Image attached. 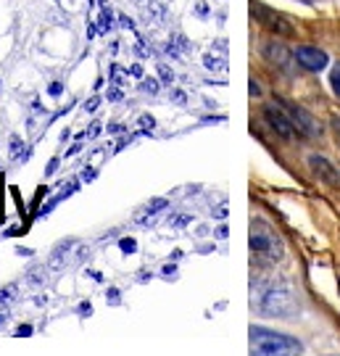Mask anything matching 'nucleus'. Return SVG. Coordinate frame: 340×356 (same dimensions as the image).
<instances>
[{
  "mask_svg": "<svg viewBox=\"0 0 340 356\" xmlns=\"http://www.w3.org/2000/svg\"><path fill=\"white\" fill-rule=\"evenodd\" d=\"M301 341L282 335V332H272L264 327H251V351L261 356L272 354H293V351H301Z\"/></svg>",
  "mask_w": 340,
  "mask_h": 356,
  "instance_id": "nucleus-1",
  "label": "nucleus"
},
{
  "mask_svg": "<svg viewBox=\"0 0 340 356\" xmlns=\"http://www.w3.org/2000/svg\"><path fill=\"white\" fill-rule=\"evenodd\" d=\"M251 251L253 256H259L261 261H269V264H275L282 259V243L280 238L272 232V229L266 227L264 222H253L251 227Z\"/></svg>",
  "mask_w": 340,
  "mask_h": 356,
  "instance_id": "nucleus-2",
  "label": "nucleus"
},
{
  "mask_svg": "<svg viewBox=\"0 0 340 356\" xmlns=\"http://www.w3.org/2000/svg\"><path fill=\"white\" fill-rule=\"evenodd\" d=\"M261 312L269 317H293L296 312V298L288 285H272L261 296Z\"/></svg>",
  "mask_w": 340,
  "mask_h": 356,
  "instance_id": "nucleus-3",
  "label": "nucleus"
},
{
  "mask_svg": "<svg viewBox=\"0 0 340 356\" xmlns=\"http://www.w3.org/2000/svg\"><path fill=\"white\" fill-rule=\"evenodd\" d=\"M275 101L285 108V114L290 116V122H293V127H296V135H301V138H319L322 135V124L314 119V114H309L303 106H296L293 101L288 98H275Z\"/></svg>",
  "mask_w": 340,
  "mask_h": 356,
  "instance_id": "nucleus-4",
  "label": "nucleus"
},
{
  "mask_svg": "<svg viewBox=\"0 0 340 356\" xmlns=\"http://www.w3.org/2000/svg\"><path fill=\"white\" fill-rule=\"evenodd\" d=\"M251 13L266 26V29H269V32H275L277 38H293V35H296V29H293V24H290L285 16L269 11V8H264V6H256V3H253Z\"/></svg>",
  "mask_w": 340,
  "mask_h": 356,
  "instance_id": "nucleus-5",
  "label": "nucleus"
},
{
  "mask_svg": "<svg viewBox=\"0 0 340 356\" xmlns=\"http://www.w3.org/2000/svg\"><path fill=\"white\" fill-rule=\"evenodd\" d=\"M264 119L269 122V127L275 129L280 138L290 140V138L296 135V127H293L290 116L285 114V108H282L280 103H275V106H264Z\"/></svg>",
  "mask_w": 340,
  "mask_h": 356,
  "instance_id": "nucleus-6",
  "label": "nucleus"
},
{
  "mask_svg": "<svg viewBox=\"0 0 340 356\" xmlns=\"http://www.w3.org/2000/svg\"><path fill=\"white\" fill-rule=\"evenodd\" d=\"M293 58L298 61V66H303L306 72H322L325 66H327V53L314 48V45H301V48H296L293 53Z\"/></svg>",
  "mask_w": 340,
  "mask_h": 356,
  "instance_id": "nucleus-7",
  "label": "nucleus"
},
{
  "mask_svg": "<svg viewBox=\"0 0 340 356\" xmlns=\"http://www.w3.org/2000/svg\"><path fill=\"white\" fill-rule=\"evenodd\" d=\"M309 164H311V169H314L316 177L325 179V182H327V185H332V188H340V172L330 164L327 159H322V156H311V159H309Z\"/></svg>",
  "mask_w": 340,
  "mask_h": 356,
  "instance_id": "nucleus-8",
  "label": "nucleus"
},
{
  "mask_svg": "<svg viewBox=\"0 0 340 356\" xmlns=\"http://www.w3.org/2000/svg\"><path fill=\"white\" fill-rule=\"evenodd\" d=\"M264 56H266V61H269V64L280 66V69H288L290 56H293V53H290L288 48L282 45V42H277V40H272V42H266Z\"/></svg>",
  "mask_w": 340,
  "mask_h": 356,
  "instance_id": "nucleus-9",
  "label": "nucleus"
},
{
  "mask_svg": "<svg viewBox=\"0 0 340 356\" xmlns=\"http://www.w3.org/2000/svg\"><path fill=\"white\" fill-rule=\"evenodd\" d=\"M76 245L74 238H69V241H61L56 248H53L51 259H48V269L51 272H58V269L66 267V259H69V254H72V248Z\"/></svg>",
  "mask_w": 340,
  "mask_h": 356,
  "instance_id": "nucleus-10",
  "label": "nucleus"
},
{
  "mask_svg": "<svg viewBox=\"0 0 340 356\" xmlns=\"http://www.w3.org/2000/svg\"><path fill=\"white\" fill-rule=\"evenodd\" d=\"M166 206H169L166 198H153V201H148V204L135 214V222H138V225H151L153 219H156V214H161Z\"/></svg>",
  "mask_w": 340,
  "mask_h": 356,
  "instance_id": "nucleus-11",
  "label": "nucleus"
},
{
  "mask_svg": "<svg viewBox=\"0 0 340 356\" xmlns=\"http://www.w3.org/2000/svg\"><path fill=\"white\" fill-rule=\"evenodd\" d=\"M26 280L32 282V285H45V280H48V267H40V264H35V267L26 272Z\"/></svg>",
  "mask_w": 340,
  "mask_h": 356,
  "instance_id": "nucleus-12",
  "label": "nucleus"
},
{
  "mask_svg": "<svg viewBox=\"0 0 340 356\" xmlns=\"http://www.w3.org/2000/svg\"><path fill=\"white\" fill-rule=\"evenodd\" d=\"M113 26V13L108 8V0H101V32H108Z\"/></svg>",
  "mask_w": 340,
  "mask_h": 356,
  "instance_id": "nucleus-13",
  "label": "nucleus"
},
{
  "mask_svg": "<svg viewBox=\"0 0 340 356\" xmlns=\"http://www.w3.org/2000/svg\"><path fill=\"white\" fill-rule=\"evenodd\" d=\"M203 64L209 66V69H219V72H225V69H227V61H225V58H222V56H214V53H206Z\"/></svg>",
  "mask_w": 340,
  "mask_h": 356,
  "instance_id": "nucleus-14",
  "label": "nucleus"
},
{
  "mask_svg": "<svg viewBox=\"0 0 340 356\" xmlns=\"http://www.w3.org/2000/svg\"><path fill=\"white\" fill-rule=\"evenodd\" d=\"M119 248H122V254H138V241L135 238H122L119 241Z\"/></svg>",
  "mask_w": 340,
  "mask_h": 356,
  "instance_id": "nucleus-15",
  "label": "nucleus"
},
{
  "mask_svg": "<svg viewBox=\"0 0 340 356\" xmlns=\"http://www.w3.org/2000/svg\"><path fill=\"white\" fill-rule=\"evenodd\" d=\"M151 13H153V22L156 24H164L166 22V8L161 3H151Z\"/></svg>",
  "mask_w": 340,
  "mask_h": 356,
  "instance_id": "nucleus-16",
  "label": "nucleus"
},
{
  "mask_svg": "<svg viewBox=\"0 0 340 356\" xmlns=\"http://www.w3.org/2000/svg\"><path fill=\"white\" fill-rule=\"evenodd\" d=\"M111 76H113V85H127V76H129V72H124L122 66H111Z\"/></svg>",
  "mask_w": 340,
  "mask_h": 356,
  "instance_id": "nucleus-17",
  "label": "nucleus"
},
{
  "mask_svg": "<svg viewBox=\"0 0 340 356\" xmlns=\"http://www.w3.org/2000/svg\"><path fill=\"white\" fill-rule=\"evenodd\" d=\"M159 76H161L164 85H172V82H175V72H172L166 64H159Z\"/></svg>",
  "mask_w": 340,
  "mask_h": 356,
  "instance_id": "nucleus-18",
  "label": "nucleus"
},
{
  "mask_svg": "<svg viewBox=\"0 0 340 356\" xmlns=\"http://www.w3.org/2000/svg\"><path fill=\"white\" fill-rule=\"evenodd\" d=\"M22 148H24V143L19 135H11V159H19L22 156Z\"/></svg>",
  "mask_w": 340,
  "mask_h": 356,
  "instance_id": "nucleus-19",
  "label": "nucleus"
},
{
  "mask_svg": "<svg viewBox=\"0 0 340 356\" xmlns=\"http://www.w3.org/2000/svg\"><path fill=\"white\" fill-rule=\"evenodd\" d=\"M140 90H143L145 95H156V92H159V79H145V82L140 85Z\"/></svg>",
  "mask_w": 340,
  "mask_h": 356,
  "instance_id": "nucleus-20",
  "label": "nucleus"
},
{
  "mask_svg": "<svg viewBox=\"0 0 340 356\" xmlns=\"http://www.w3.org/2000/svg\"><path fill=\"white\" fill-rule=\"evenodd\" d=\"M330 85H332L335 95L340 98V64H335V69H332V74H330Z\"/></svg>",
  "mask_w": 340,
  "mask_h": 356,
  "instance_id": "nucleus-21",
  "label": "nucleus"
},
{
  "mask_svg": "<svg viewBox=\"0 0 340 356\" xmlns=\"http://www.w3.org/2000/svg\"><path fill=\"white\" fill-rule=\"evenodd\" d=\"M182 225H190V216H188V214H175V216H169V227H182Z\"/></svg>",
  "mask_w": 340,
  "mask_h": 356,
  "instance_id": "nucleus-22",
  "label": "nucleus"
},
{
  "mask_svg": "<svg viewBox=\"0 0 340 356\" xmlns=\"http://www.w3.org/2000/svg\"><path fill=\"white\" fill-rule=\"evenodd\" d=\"M140 127H143V132H151V129L156 127V119H153L151 114H143L140 116Z\"/></svg>",
  "mask_w": 340,
  "mask_h": 356,
  "instance_id": "nucleus-23",
  "label": "nucleus"
},
{
  "mask_svg": "<svg viewBox=\"0 0 340 356\" xmlns=\"http://www.w3.org/2000/svg\"><path fill=\"white\" fill-rule=\"evenodd\" d=\"M16 296V285H6V288H0V301H8V298H13Z\"/></svg>",
  "mask_w": 340,
  "mask_h": 356,
  "instance_id": "nucleus-24",
  "label": "nucleus"
},
{
  "mask_svg": "<svg viewBox=\"0 0 340 356\" xmlns=\"http://www.w3.org/2000/svg\"><path fill=\"white\" fill-rule=\"evenodd\" d=\"M106 301H108L111 306H119V301H122V298H119V288H108V293H106Z\"/></svg>",
  "mask_w": 340,
  "mask_h": 356,
  "instance_id": "nucleus-25",
  "label": "nucleus"
},
{
  "mask_svg": "<svg viewBox=\"0 0 340 356\" xmlns=\"http://www.w3.org/2000/svg\"><path fill=\"white\" fill-rule=\"evenodd\" d=\"M161 275H164L166 280H175V277H177V267H175V264H164V267H161Z\"/></svg>",
  "mask_w": 340,
  "mask_h": 356,
  "instance_id": "nucleus-26",
  "label": "nucleus"
},
{
  "mask_svg": "<svg viewBox=\"0 0 340 356\" xmlns=\"http://www.w3.org/2000/svg\"><path fill=\"white\" fill-rule=\"evenodd\" d=\"M13 335H16V338H26V335H32V325H19Z\"/></svg>",
  "mask_w": 340,
  "mask_h": 356,
  "instance_id": "nucleus-27",
  "label": "nucleus"
},
{
  "mask_svg": "<svg viewBox=\"0 0 340 356\" xmlns=\"http://www.w3.org/2000/svg\"><path fill=\"white\" fill-rule=\"evenodd\" d=\"M48 92H51L53 98H58L63 92V82H51V88H48Z\"/></svg>",
  "mask_w": 340,
  "mask_h": 356,
  "instance_id": "nucleus-28",
  "label": "nucleus"
},
{
  "mask_svg": "<svg viewBox=\"0 0 340 356\" xmlns=\"http://www.w3.org/2000/svg\"><path fill=\"white\" fill-rule=\"evenodd\" d=\"M76 312H79V317H90V314H92V304H79V309H76Z\"/></svg>",
  "mask_w": 340,
  "mask_h": 356,
  "instance_id": "nucleus-29",
  "label": "nucleus"
},
{
  "mask_svg": "<svg viewBox=\"0 0 340 356\" xmlns=\"http://www.w3.org/2000/svg\"><path fill=\"white\" fill-rule=\"evenodd\" d=\"M98 106H101V98L95 95V98H90V103H85V111H95Z\"/></svg>",
  "mask_w": 340,
  "mask_h": 356,
  "instance_id": "nucleus-30",
  "label": "nucleus"
},
{
  "mask_svg": "<svg viewBox=\"0 0 340 356\" xmlns=\"http://www.w3.org/2000/svg\"><path fill=\"white\" fill-rule=\"evenodd\" d=\"M108 101H122V90H116V88L108 90Z\"/></svg>",
  "mask_w": 340,
  "mask_h": 356,
  "instance_id": "nucleus-31",
  "label": "nucleus"
},
{
  "mask_svg": "<svg viewBox=\"0 0 340 356\" xmlns=\"http://www.w3.org/2000/svg\"><path fill=\"white\" fill-rule=\"evenodd\" d=\"M8 319H11V312H8L6 306H3V309H0V325H6Z\"/></svg>",
  "mask_w": 340,
  "mask_h": 356,
  "instance_id": "nucleus-32",
  "label": "nucleus"
},
{
  "mask_svg": "<svg viewBox=\"0 0 340 356\" xmlns=\"http://www.w3.org/2000/svg\"><path fill=\"white\" fill-rule=\"evenodd\" d=\"M172 98H175V103H185V92L175 90V92H172Z\"/></svg>",
  "mask_w": 340,
  "mask_h": 356,
  "instance_id": "nucleus-33",
  "label": "nucleus"
},
{
  "mask_svg": "<svg viewBox=\"0 0 340 356\" xmlns=\"http://www.w3.org/2000/svg\"><path fill=\"white\" fill-rule=\"evenodd\" d=\"M56 169H58V159H53L51 164H48V169H45V175H53Z\"/></svg>",
  "mask_w": 340,
  "mask_h": 356,
  "instance_id": "nucleus-34",
  "label": "nucleus"
},
{
  "mask_svg": "<svg viewBox=\"0 0 340 356\" xmlns=\"http://www.w3.org/2000/svg\"><path fill=\"white\" fill-rule=\"evenodd\" d=\"M119 22H122V24H124V26H129V29H135V22H132V19H127V16H122Z\"/></svg>",
  "mask_w": 340,
  "mask_h": 356,
  "instance_id": "nucleus-35",
  "label": "nucleus"
},
{
  "mask_svg": "<svg viewBox=\"0 0 340 356\" xmlns=\"http://www.w3.org/2000/svg\"><path fill=\"white\" fill-rule=\"evenodd\" d=\"M129 74H135V76H143V66H132V69H129Z\"/></svg>",
  "mask_w": 340,
  "mask_h": 356,
  "instance_id": "nucleus-36",
  "label": "nucleus"
},
{
  "mask_svg": "<svg viewBox=\"0 0 340 356\" xmlns=\"http://www.w3.org/2000/svg\"><path fill=\"white\" fill-rule=\"evenodd\" d=\"M95 177V169H85V172H82V179H92Z\"/></svg>",
  "mask_w": 340,
  "mask_h": 356,
  "instance_id": "nucleus-37",
  "label": "nucleus"
},
{
  "mask_svg": "<svg viewBox=\"0 0 340 356\" xmlns=\"http://www.w3.org/2000/svg\"><path fill=\"white\" fill-rule=\"evenodd\" d=\"M259 92H261V88H259V85H256V79H253V82H251V95H259Z\"/></svg>",
  "mask_w": 340,
  "mask_h": 356,
  "instance_id": "nucleus-38",
  "label": "nucleus"
},
{
  "mask_svg": "<svg viewBox=\"0 0 340 356\" xmlns=\"http://www.w3.org/2000/svg\"><path fill=\"white\" fill-rule=\"evenodd\" d=\"M98 129H101V124H92V127H90L88 135H90V138H95V135H98Z\"/></svg>",
  "mask_w": 340,
  "mask_h": 356,
  "instance_id": "nucleus-39",
  "label": "nucleus"
},
{
  "mask_svg": "<svg viewBox=\"0 0 340 356\" xmlns=\"http://www.w3.org/2000/svg\"><path fill=\"white\" fill-rule=\"evenodd\" d=\"M16 254H19V256H29V254H32V248H16Z\"/></svg>",
  "mask_w": 340,
  "mask_h": 356,
  "instance_id": "nucleus-40",
  "label": "nucleus"
},
{
  "mask_svg": "<svg viewBox=\"0 0 340 356\" xmlns=\"http://www.w3.org/2000/svg\"><path fill=\"white\" fill-rule=\"evenodd\" d=\"M122 129H124L122 124H108V132H122Z\"/></svg>",
  "mask_w": 340,
  "mask_h": 356,
  "instance_id": "nucleus-41",
  "label": "nucleus"
},
{
  "mask_svg": "<svg viewBox=\"0 0 340 356\" xmlns=\"http://www.w3.org/2000/svg\"><path fill=\"white\" fill-rule=\"evenodd\" d=\"M335 129L340 132V119H335Z\"/></svg>",
  "mask_w": 340,
  "mask_h": 356,
  "instance_id": "nucleus-42",
  "label": "nucleus"
}]
</instances>
